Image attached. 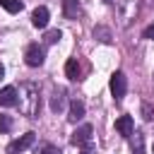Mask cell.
<instances>
[{"mask_svg":"<svg viewBox=\"0 0 154 154\" xmlns=\"http://www.w3.org/2000/svg\"><path fill=\"white\" fill-rule=\"evenodd\" d=\"M17 106L19 111L26 116V118H36L38 116V108H41V96H38V87L34 82H24L19 87V99H17Z\"/></svg>","mask_w":154,"mask_h":154,"instance_id":"1","label":"cell"},{"mask_svg":"<svg viewBox=\"0 0 154 154\" xmlns=\"http://www.w3.org/2000/svg\"><path fill=\"white\" fill-rule=\"evenodd\" d=\"M43 60H46V48L38 43H29L24 51V63L29 67H38V65H43Z\"/></svg>","mask_w":154,"mask_h":154,"instance_id":"2","label":"cell"},{"mask_svg":"<svg viewBox=\"0 0 154 154\" xmlns=\"http://www.w3.org/2000/svg\"><path fill=\"white\" fill-rule=\"evenodd\" d=\"M108 87H111V94H113V99L116 101H120L123 96H125V91H128V77H125V72H113L111 75V82H108Z\"/></svg>","mask_w":154,"mask_h":154,"instance_id":"3","label":"cell"},{"mask_svg":"<svg viewBox=\"0 0 154 154\" xmlns=\"http://www.w3.org/2000/svg\"><path fill=\"white\" fill-rule=\"evenodd\" d=\"M34 142H36V135H34V132H26V135H22V137H17L14 142L7 144V154H19V152L29 149Z\"/></svg>","mask_w":154,"mask_h":154,"instance_id":"4","label":"cell"},{"mask_svg":"<svg viewBox=\"0 0 154 154\" xmlns=\"http://www.w3.org/2000/svg\"><path fill=\"white\" fill-rule=\"evenodd\" d=\"M91 132H94V128L89 125V123H84V125H79L75 132H72V137H70V142L75 144V147H82V144H87V142H91Z\"/></svg>","mask_w":154,"mask_h":154,"instance_id":"5","label":"cell"},{"mask_svg":"<svg viewBox=\"0 0 154 154\" xmlns=\"http://www.w3.org/2000/svg\"><path fill=\"white\" fill-rule=\"evenodd\" d=\"M17 99H19V91L14 87H2L0 89V106H5V108L17 106Z\"/></svg>","mask_w":154,"mask_h":154,"instance_id":"6","label":"cell"},{"mask_svg":"<svg viewBox=\"0 0 154 154\" xmlns=\"http://www.w3.org/2000/svg\"><path fill=\"white\" fill-rule=\"evenodd\" d=\"M65 103H67L65 89H55L53 96H51V111H53V113H63V111H65Z\"/></svg>","mask_w":154,"mask_h":154,"instance_id":"7","label":"cell"},{"mask_svg":"<svg viewBox=\"0 0 154 154\" xmlns=\"http://www.w3.org/2000/svg\"><path fill=\"white\" fill-rule=\"evenodd\" d=\"M116 130H118L123 137H130V135L135 132V120H132V116H120V118L116 120Z\"/></svg>","mask_w":154,"mask_h":154,"instance_id":"8","label":"cell"},{"mask_svg":"<svg viewBox=\"0 0 154 154\" xmlns=\"http://www.w3.org/2000/svg\"><path fill=\"white\" fill-rule=\"evenodd\" d=\"M84 118V103L79 101V99H72L70 101V108H67V120L70 123H77V120H82Z\"/></svg>","mask_w":154,"mask_h":154,"instance_id":"9","label":"cell"},{"mask_svg":"<svg viewBox=\"0 0 154 154\" xmlns=\"http://www.w3.org/2000/svg\"><path fill=\"white\" fill-rule=\"evenodd\" d=\"M48 17H51V14H48L46 7H36V10L31 12V24H34L36 29H46V26H48Z\"/></svg>","mask_w":154,"mask_h":154,"instance_id":"10","label":"cell"},{"mask_svg":"<svg viewBox=\"0 0 154 154\" xmlns=\"http://www.w3.org/2000/svg\"><path fill=\"white\" fill-rule=\"evenodd\" d=\"M63 14L67 19H75L79 14V0H63Z\"/></svg>","mask_w":154,"mask_h":154,"instance_id":"11","label":"cell"},{"mask_svg":"<svg viewBox=\"0 0 154 154\" xmlns=\"http://www.w3.org/2000/svg\"><path fill=\"white\" fill-rule=\"evenodd\" d=\"M65 75H67V79H72V82L79 79V63H77L75 58H70V60L65 63Z\"/></svg>","mask_w":154,"mask_h":154,"instance_id":"12","label":"cell"},{"mask_svg":"<svg viewBox=\"0 0 154 154\" xmlns=\"http://www.w3.org/2000/svg\"><path fill=\"white\" fill-rule=\"evenodd\" d=\"M0 7L7 10L10 14H17V12L24 10V2H22V0H0Z\"/></svg>","mask_w":154,"mask_h":154,"instance_id":"13","label":"cell"},{"mask_svg":"<svg viewBox=\"0 0 154 154\" xmlns=\"http://www.w3.org/2000/svg\"><path fill=\"white\" fill-rule=\"evenodd\" d=\"M130 137H132V149H135V154H144V135L137 130V132H132Z\"/></svg>","mask_w":154,"mask_h":154,"instance_id":"14","label":"cell"},{"mask_svg":"<svg viewBox=\"0 0 154 154\" xmlns=\"http://www.w3.org/2000/svg\"><path fill=\"white\" fill-rule=\"evenodd\" d=\"M34 154H63L55 144H51V142H41L38 147H36V152Z\"/></svg>","mask_w":154,"mask_h":154,"instance_id":"15","label":"cell"},{"mask_svg":"<svg viewBox=\"0 0 154 154\" xmlns=\"http://www.w3.org/2000/svg\"><path fill=\"white\" fill-rule=\"evenodd\" d=\"M94 36L101 41V43H111V31L106 26H94Z\"/></svg>","mask_w":154,"mask_h":154,"instance_id":"16","label":"cell"},{"mask_svg":"<svg viewBox=\"0 0 154 154\" xmlns=\"http://www.w3.org/2000/svg\"><path fill=\"white\" fill-rule=\"evenodd\" d=\"M10 130H12V116L2 113V116H0V135H5V132H10Z\"/></svg>","mask_w":154,"mask_h":154,"instance_id":"17","label":"cell"},{"mask_svg":"<svg viewBox=\"0 0 154 154\" xmlns=\"http://www.w3.org/2000/svg\"><path fill=\"white\" fill-rule=\"evenodd\" d=\"M60 38H63V34H60L58 29H48V31H46V43H58Z\"/></svg>","mask_w":154,"mask_h":154,"instance_id":"18","label":"cell"},{"mask_svg":"<svg viewBox=\"0 0 154 154\" xmlns=\"http://www.w3.org/2000/svg\"><path fill=\"white\" fill-rule=\"evenodd\" d=\"M142 113H144V120H152V118H154V111H152V106H149V103H144V106H142Z\"/></svg>","mask_w":154,"mask_h":154,"instance_id":"19","label":"cell"},{"mask_svg":"<svg viewBox=\"0 0 154 154\" xmlns=\"http://www.w3.org/2000/svg\"><path fill=\"white\" fill-rule=\"evenodd\" d=\"M82 154H96V147H94V142H87V144H82Z\"/></svg>","mask_w":154,"mask_h":154,"instance_id":"20","label":"cell"},{"mask_svg":"<svg viewBox=\"0 0 154 154\" xmlns=\"http://www.w3.org/2000/svg\"><path fill=\"white\" fill-rule=\"evenodd\" d=\"M142 36H144L147 41H154V24H149V26L142 31Z\"/></svg>","mask_w":154,"mask_h":154,"instance_id":"21","label":"cell"},{"mask_svg":"<svg viewBox=\"0 0 154 154\" xmlns=\"http://www.w3.org/2000/svg\"><path fill=\"white\" fill-rule=\"evenodd\" d=\"M5 77V67H2V63H0V79Z\"/></svg>","mask_w":154,"mask_h":154,"instance_id":"22","label":"cell"},{"mask_svg":"<svg viewBox=\"0 0 154 154\" xmlns=\"http://www.w3.org/2000/svg\"><path fill=\"white\" fill-rule=\"evenodd\" d=\"M103 2H113V0H103Z\"/></svg>","mask_w":154,"mask_h":154,"instance_id":"23","label":"cell"}]
</instances>
